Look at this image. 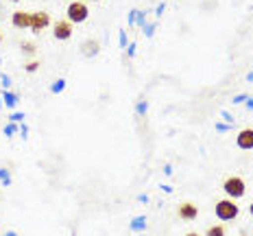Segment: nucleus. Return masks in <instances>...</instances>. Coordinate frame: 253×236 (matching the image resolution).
Listing matches in <instances>:
<instances>
[{
  "label": "nucleus",
  "mask_w": 253,
  "mask_h": 236,
  "mask_svg": "<svg viewBox=\"0 0 253 236\" xmlns=\"http://www.w3.org/2000/svg\"><path fill=\"white\" fill-rule=\"evenodd\" d=\"M214 212H216V217H218L220 221H234V219L238 217L240 208L236 206L234 199H229V197H227V199H220V201L216 203Z\"/></svg>",
  "instance_id": "1"
},
{
  "label": "nucleus",
  "mask_w": 253,
  "mask_h": 236,
  "mask_svg": "<svg viewBox=\"0 0 253 236\" xmlns=\"http://www.w3.org/2000/svg\"><path fill=\"white\" fill-rule=\"evenodd\" d=\"M66 13H68V20H70L72 24H81V22H85V20H87L89 9H87L85 2H79V0H75V2L68 4Z\"/></svg>",
  "instance_id": "2"
},
{
  "label": "nucleus",
  "mask_w": 253,
  "mask_h": 236,
  "mask_svg": "<svg viewBox=\"0 0 253 236\" xmlns=\"http://www.w3.org/2000/svg\"><path fill=\"white\" fill-rule=\"evenodd\" d=\"M223 190L227 192L229 199H240L247 190V184L242 177H227V180L223 182Z\"/></svg>",
  "instance_id": "3"
},
{
  "label": "nucleus",
  "mask_w": 253,
  "mask_h": 236,
  "mask_svg": "<svg viewBox=\"0 0 253 236\" xmlns=\"http://www.w3.org/2000/svg\"><path fill=\"white\" fill-rule=\"evenodd\" d=\"M48 24H50V15L46 11H33L31 13V31H33V33H42Z\"/></svg>",
  "instance_id": "4"
},
{
  "label": "nucleus",
  "mask_w": 253,
  "mask_h": 236,
  "mask_svg": "<svg viewBox=\"0 0 253 236\" xmlns=\"http://www.w3.org/2000/svg\"><path fill=\"white\" fill-rule=\"evenodd\" d=\"M72 22L70 20H57L55 22V29H52V35H55V40H70L72 38Z\"/></svg>",
  "instance_id": "5"
},
{
  "label": "nucleus",
  "mask_w": 253,
  "mask_h": 236,
  "mask_svg": "<svg viewBox=\"0 0 253 236\" xmlns=\"http://www.w3.org/2000/svg\"><path fill=\"white\" fill-rule=\"evenodd\" d=\"M236 144H238L240 149H245V151L253 149V127L240 129V134L236 136Z\"/></svg>",
  "instance_id": "6"
},
{
  "label": "nucleus",
  "mask_w": 253,
  "mask_h": 236,
  "mask_svg": "<svg viewBox=\"0 0 253 236\" xmlns=\"http://www.w3.org/2000/svg\"><path fill=\"white\" fill-rule=\"evenodd\" d=\"M199 217V208L194 206V203H181L179 206V219H183V221H194V219Z\"/></svg>",
  "instance_id": "7"
},
{
  "label": "nucleus",
  "mask_w": 253,
  "mask_h": 236,
  "mask_svg": "<svg viewBox=\"0 0 253 236\" xmlns=\"http://www.w3.org/2000/svg\"><path fill=\"white\" fill-rule=\"evenodd\" d=\"M11 24L15 29H31V13L26 11H15L11 15Z\"/></svg>",
  "instance_id": "8"
},
{
  "label": "nucleus",
  "mask_w": 253,
  "mask_h": 236,
  "mask_svg": "<svg viewBox=\"0 0 253 236\" xmlns=\"http://www.w3.org/2000/svg\"><path fill=\"white\" fill-rule=\"evenodd\" d=\"M81 52L85 57H96L98 52H101V44H98V40H85L81 44Z\"/></svg>",
  "instance_id": "9"
},
{
  "label": "nucleus",
  "mask_w": 253,
  "mask_h": 236,
  "mask_svg": "<svg viewBox=\"0 0 253 236\" xmlns=\"http://www.w3.org/2000/svg\"><path fill=\"white\" fill-rule=\"evenodd\" d=\"M205 236H225V228L223 225H214V228H210Z\"/></svg>",
  "instance_id": "10"
},
{
  "label": "nucleus",
  "mask_w": 253,
  "mask_h": 236,
  "mask_svg": "<svg viewBox=\"0 0 253 236\" xmlns=\"http://www.w3.org/2000/svg\"><path fill=\"white\" fill-rule=\"evenodd\" d=\"M146 225V219L144 217H135L133 223H131V230H142Z\"/></svg>",
  "instance_id": "11"
},
{
  "label": "nucleus",
  "mask_w": 253,
  "mask_h": 236,
  "mask_svg": "<svg viewBox=\"0 0 253 236\" xmlns=\"http://www.w3.org/2000/svg\"><path fill=\"white\" fill-rule=\"evenodd\" d=\"M22 52H24V55H35V44H31V42H24V44H22Z\"/></svg>",
  "instance_id": "12"
},
{
  "label": "nucleus",
  "mask_w": 253,
  "mask_h": 236,
  "mask_svg": "<svg viewBox=\"0 0 253 236\" xmlns=\"http://www.w3.org/2000/svg\"><path fill=\"white\" fill-rule=\"evenodd\" d=\"M4 101H7L9 107H13V105L18 103V98H15V94H4Z\"/></svg>",
  "instance_id": "13"
},
{
  "label": "nucleus",
  "mask_w": 253,
  "mask_h": 236,
  "mask_svg": "<svg viewBox=\"0 0 253 236\" xmlns=\"http://www.w3.org/2000/svg\"><path fill=\"white\" fill-rule=\"evenodd\" d=\"M40 68V61H29V64H26V72H35Z\"/></svg>",
  "instance_id": "14"
},
{
  "label": "nucleus",
  "mask_w": 253,
  "mask_h": 236,
  "mask_svg": "<svg viewBox=\"0 0 253 236\" xmlns=\"http://www.w3.org/2000/svg\"><path fill=\"white\" fill-rule=\"evenodd\" d=\"M0 180H2L4 184H9V182H11V180H9V173L4 171V169H0Z\"/></svg>",
  "instance_id": "15"
},
{
  "label": "nucleus",
  "mask_w": 253,
  "mask_h": 236,
  "mask_svg": "<svg viewBox=\"0 0 253 236\" xmlns=\"http://www.w3.org/2000/svg\"><path fill=\"white\" fill-rule=\"evenodd\" d=\"M63 83H66V81H61V79H59V81L52 86V92H61V90H63Z\"/></svg>",
  "instance_id": "16"
},
{
  "label": "nucleus",
  "mask_w": 253,
  "mask_h": 236,
  "mask_svg": "<svg viewBox=\"0 0 253 236\" xmlns=\"http://www.w3.org/2000/svg\"><path fill=\"white\" fill-rule=\"evenodd\" d=\"M13 131H15V125H9V127H7V129H4V134H7V136H11V134H13Z\"/></svg>",
  "instance_id": "17"
},
{
  "label": "nucleus",
  "mask_w": 253,
  "mask_h": 236,
  "mask_svg": "<svg viewBox=\"0 0 253 236\" xmlns=\"http://www.w3.org/2000/svg\"><path fill=\"white\" fill-rule=\"evenodd\" d=\"M24 118V114H13V116H11V120H22Z\"/></svg>",
  "instance_id": "18"
},
{
  "label": "nucleus",
  "mask_w": 253,
  "mask_h": 236,
  "mask_svg": "<svg viewBox=\"0 0 253 236\" xmlns=\"http://www.w3.org/2000/svg\"><path fill=\"white\" fill-rule=\"evenodd\" d=\"M186 236H199V234H197V232H188Z\"/></svg>",
  "instance_id": "19"
},
{
  "label": "nucleus",
  "mask_w": 253,
  "mask_h": 236,
  "mask_svg": "<svg viewBox=\"0 0 253 236\" xmlns=\"http://www.w3.org/2000/svg\"><path fill=\"white\" fill-rule=\"evenodd\" d=\"M249 212H251V217H253V203H251V208H249Z\"/></svg>",
  "instance_id": "20"
},
{
  "label": "nucleus",
  "mask_w": 253,
  "mask_h": 236,
  "mask_svg": "<svg viewBox=\"0 0 253 236\" xmlns=\"http://www.w3.org/2000/svg\"><path fill=\"white\" fill-rule=\"evenodd\" d=\"M7 236H15V234H13V232H9V234H7Z\"/></svg>",
  "instance_id": "21"
},
{
  "label": "nucleus",
  "mask_w": 253,
  "mask_h": 236,
  "mask_svg": "<svg viewBox=\"0 0 253 236\" xmlns=\"http://www.w3.org/2000/svg\"><path fill=\"white\" fill-rule=\"evenodd\" d=\"M0 42H2V33H0Z\"/></svg>",
  "instance_id": "22"
},
{
  "label": "nucleus",
  "mask_w": 253,
  "mask_h": 236,
  "mask_svg": "<svg viewBox=\"0 0 253 236\" xmlns=\"http://www.w3.org/2000/svg\"><path fill=\"white\" fill-rule=\"evenodd\" d=\"M11 2H18V0H11Z\"/></svg>",
  "instance_id": "23"
},
{
  "label": "nucleus",
  "mask_w": 253,
  "mask_h": 236,
  "mask_svg": "<svg viewBox=\"0 0 253 236\" xmlns=\"http://www.w3.org/2000/svg\"><path fill=\"white\" fill-rule=\"evenodd\" d=\"M92 2H98V0H92Z\"/></svg>",
  "instance_id": "24"
}]
</instances>
